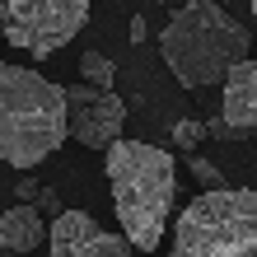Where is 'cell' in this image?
Segmentation results:
<instances>
[{
  "instance_id": "1",
  "label": "cell",
  "mask_w": 257,
  "mask_h": 257,
  "mask_svg": "<svg viewBox=\"0 0 257 257\" xmlns=\"http://www.w3.org/2000/svg\"><path fill=\"white\" fill-rule=\"evenodd\" d=\"M103 169H108V183H112V206H117L122 234L131 238L136 252H155L164 229H169V210L178 192L173 155L159 145L117 136L103 150Z\"/></svg>"
},
{
  "instance_id": "2",
  "label": "cell",
  "mask_w": 257,
  "mask_h": 257,
  "mask_svg": "<svg viewBox=\"0 0 257 257\" xmlns=\"http://www.w3.org/2000/svg\"><path fill=\"white\" fill-rule=\"evenodd\" d=\"M159 52L183 89H206L252 52V38L220 0H183L159 33Z\"/></svg>"
},
{
  "instance_id": "3",
  "label": "cell",
  "mask_w": 257,
  "mask_h": 257,
  "mask_svg": "<svg viewBox=\"0 0 257 257\" xmlns=\"http://www.w3.org/2000/svg\"><path fill=\"white\" fill-rule=\"evenodd\" d=\"M66 141V89L47 75L0 61V159L33 169Z\"/></svg>"
},
{
  "instance_id": "4",
  "label": "cell",
  "mask_w": 257,
  "mask_h": 257,
  "mask_svg": "<svg viewBox=\"0 0 257 257\" xmlns=\"http://www.w3.org/2000/svg\"><path fill=\"white\" fill-rule=\"evenodd\" d=\"M178 257H257V192L206 187L173 224Z\"/></svg>"
},
{
  "instance_id": "5",
  "label": "cell",
  "mask_w": 257,
  "mask_h": 257,
  "mask_svg": "<svg viewBox=\"0 0 257 257\" xmlns=\"http://www.w3.org/2000/svg\"><path fill=\"white\" fill-rule=\"evenodd\" d=\"M89 24V0H0V33L10 47L33 52L38 61L61 52Z\"/></svg>"
},
{
  "instance_id": "6",
  "label": "cell",
  "mask_w": 257,
  "mask_h": 257,
  "mask_svg": "<svg viewBox=\"0 0 257 257\" xmlns=\"http://www.w3.org/2000/svg\"><path fill=\"white\" fill-rule=\"evenodd\" d=\"M61 89H66V136H75L89 150H108L122 136V122H126L122 98L112 89L94 84V80H75Z\"/></svg>"
},
{
  "instance_id": "7",
  "label": "cell",
  "mask_w": 257,
  "mask_h": 257,
  "mask_svg": "<svg viewBox=\"0 0 257 257\" xmlns=\"http://www.w3.org/2000/svg\"><path fill=\"white\" fill-rule=\"evenodd\" d=\"M47 248L56 257H126V252H136L126 234H108L89 210H56L47 224Z\"/></svg>"
},
{
  "instance_id": "8",
  "label": "cell",
  "mask_w": 257,
  "mask_h": 257,
  "mask_svg": "<svg viewBox=\"0 0 257 257\" xmlns=\"http://www.w3.org/2000/svg\"><path fill=\"white\" fill-rule=\"evenodd\" d=\"M220 94H224V117L243 131H257V56L252 52L224 70Z\"/></svg>"
},
{
  "instance_id": "9",
  "label": "cell",
  "mask_w": 257,
  "mask_h": 257,
  "mask_svg": "<svg viewBox=\"0 0 257 257\" xmlns=\"http://www.w3.org/2000/svg\"><path fill=\"white\" fill-rule=\"evenodd\" d=\"M47 238V224H42V210L33 201H19L14 210L0 215V252H33Z\"/></svg>"
},
{
  "instance_id": "10",
  "label": "cell",
  "mask_w": 257,
  "mask_h": 257,
  "mask_svg": "<svg viewBox=\"0 0 257 257\" xmlns=\"http://www.w3.org/2000/svg\"><path fill=\"white\" fill-rule=\"evenodd\" d=\"M80 75H84V80H94V84H103V89L117 84V66H112L103 52H84V56H80Z\"/></svg>"
},
{
  "instance_id": "11",
  "label": "cell",
  "mask_w": 257,
  "mask_h": 257,
  "mask_svg": "<svg viewBox=\"0 0 257 257\" xmlns=\"http://www.w3.org/2000/svg\"><path fill=\"white\" fill-rule=\"evenodd\" d=\"M201 141H206V122H196V117L173 122V145H178V150H196Z\"/></svg>"
},
{
  "instance_id": "12",
  "label": "cell",
  "mask_w": 257,
  "mask_h": 257,
  "mask_svg": "<svg viewBox=\"0 0 257 257\" xmlns=\"http://www.w3.org/2000/svg\"><path fill=\"white\" fill-rule=\"evenodd\" d=\"M187 169H192V178H196V183H201V187H224V173H220V169H215V164H210V159L192 155V150H187Z\"/></svg>"
},
{
  "instance_id": "13",
  "label": "cell",
  "mask_w": 257,
  "mask_h": 257,
  "mask_svg": "<svg viewBox=\"0 0 257 257\" xmlns=\"http://www.w3.org/2000/svg\"><path fill=\"white\" fill-rule=\"evenodd\" d=\"M206 136H215V141H243V126H234L229 122V117H210V122H206Z\"/></svg>"
},
{
  "instance_id": "14",
  "label": "cell",
  "mask_w": 257,
  "mask_h": 257,
  "mask_svg": "<svg viewBox=\"0 0 257 257\" xmlns=\"http://www.w3.org/2000/svg\"><path fill=\"white\" fill-rule=\"evenodd\" d=\"M38 178H19V183H14V196H19V201H38Z\"/></svg>"
},
{
  "instance_id": "15",
  "label": "cell",
  "mask_w": 257,
  "mask_h": 257,
  "mask_svg": "<svg viewBox=\"0 0 257 257\" xmlns=\"http://www.w3.org/2000/svg\"><path fill=\"white\" fill-rule=\"evenodd\" d=\"M38 210H47V215H56V210H61V201H56V192L52 187H38V201H33Z\"/></svg>"
},
{
  "instance_id": "16",
  "label": "cell",
  "mask_w": 257,
  "mask_h": 257,
  "mask_svg": "<svg viewBox=\"0 0 257 257\" xmlns=\"http://www.w3.org/2000/svg\"><path fill=\"white\" fill-rule=\"evenodd\" d=\"M126 33H131V42H145V38H150V24H145V14H131Z\"/></svg>"
},
{
  "instance_id": "17",
  "label": "cell",
  "mask_w": 257,
  "mask_h": 257,
  "mask_svg": "<svg viewBox=\"0 0 257 257\" xmlns=\"http://www.w3.org/2000/svg\"><path fill=\"white\" fill-rule=\"evenodd\" d=\"M252 14H257V0H252Z\"/></svg>"
},
{
  "instance_id": "18",
  "label": "cell",
  "mask_w": 257,
  "mask_h": 257,
  "mask_svg": "<svg viewBox=\"0 0 257 257\" xmlns=\"http://www.w3.org/2000/svg\"><path fill=\"white\" fill-rule=\"evenodd\" d=\"M0 42H5V33H0Z\"/></svg>"
},
{
  "instance_id": "19",
  "label": "cell",
  "mask_w": 257,
  "mask_h": 257,
  "mask_svg": "<svg viewBox=\"0 0 257 257\" xmlns=\"http://www.w3.org/2000/svg\"><path fill=\"white\" fill-rule=\"evenodd\" d=\"M164 5H169V0H164Z\"/></svg>"
},
{
  "instance_id": "20",
  "label": "cell",
  "mask_w": 257,
  "mask_h": 257,
  "mask_svg": "<svg viewBox=\"0 0 257 257\" xmlns=\"http://www.w3.org/2000/svg\"><path fill=\"white\" fill-rule=\"evenodd\" d=\"M220 5H224V0H220Z\"/></svg>"
}]
</instances>
